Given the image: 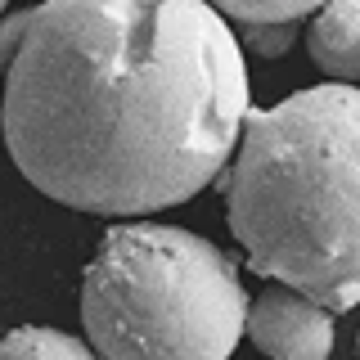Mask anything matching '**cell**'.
Returning a JSON list of instances; mask_svg holds the SVG:
<instances>
[{
	"label": "cell",
	"instance_id": "obj_10",
	"mask_svg": "<svg viewBox=\"0 0 360 360\" xmlns=\"http://www.w3.org/2000/svg\"><path fill=\"white\" fill-rule=\"evenodd\" d=\"M5 5H9V0H0V14H5Z\"/></svg>",
	"mask_w": 360,
	"mask_h": 360
},
{
	"label": "cell",
	"instance_id": "obj_5",
	"mask_svg": "<svg viewBox=\"0 0 360 360\" xmlns=\"http://www.w3.org/2000/svg\"><path fill=\"white\" fill-rule=\"evenodd\" d=\"M307 27V50L311 59L338 82L360 77V0H324L320 9H311Z\"/></svg>",
	"mask_w": 360,
	"mask_h": 360
},
{
	"label": "cell",
	"instance_id": "obj_7",
	"mask_svg": "<svg viewBox=\"0 0 360 360\" xmlns=\"http://www.w3.org/2000/svg\"><path fill=\"white\" fill-rule=\"evenodd\" d=\"M217 14H230L239 22H297L324 0H207Z\"/></svg>",
	"mask_w": 360,
	"mask_h": 360
},
{
	"label": "cell",
	"instance_id": "obj_2",
	"mask_svg": "<svg viewBox=\"0 0 360 360\" xmlns=\"http://www.w3.org/2000/svg\"><path fill=\"white\" fill-rule=\"evenodd\" d=\"M225 189L230 234L257 275L333 315L360 297V90L324 82L248 108Z\"/></svg>",
	"mask_w": 360,
	"mask_h": 360
},
{
	"label": "cell",
	"instance_id": "obj_6",
	"mask_svg": "<svg viewBox=\"0 0 360 360\" xmlns=\"http://www.w3.org/2000/svg\"><path fill=\"white\" fill-rule=\"evenodd\" d=\"M0 360H99L95 347L63 329H41V324H22V329L0 338Z\"/></svg>",
	"mask_w": 360,
	"mask_h": 360
},
{
	"label": "cell",
	"instance_id": "obj_8",
	"mask_svg": "<svg viewBox=\"0 0 360 360\" xmlns=\"http://www.w3.org/2000/svg\"><path fill=\"white\" fill-rule=\"evenodd\" d=\"M248 41H252L257 54L275 59L292 45V22H248Z\"/></svg>",
	"mask_w": 360,
	"mask_h": 360
},
{
	"label": "cell",
	"instance_id": "obj_9",
	"mask_svg": "<svg viewBox=\"0 0 360 360\" xmlns=\"http://www.w3.org/2000/svg\"><path fill=\"white\" fill-rule=\"evenodd\" d=\"M22 27H27V9L14 14L9 22H0V72H5L9 59H14V50H18V41H22Z\"/></svg>",
	"mask_w": 360,
	"mask_h": 360
},
{
	"label": "cell",
	"instance_id": "obj_1",
	"mask_svg": "<svg viewBox=\"0 0 360 360\" xmlns=\"http://www.w3.org/2000/svg\"><path fill=\"white\" fill-rule=\"evenodd\" d=\"M243 112L239 37L207 0H45L5 68L0 135L54 202L144 217L225 172Z\"/></svg>",
	"mask_w": 360,
	"mask_h": 360
},
{
	"label": "cell",
	"instance_id": "obj_4",
	"mask_svg": "<svg viewBox=\"0 0 360 360\" xmlns=\"http://www.w3.org/2000/svg\"><path fill=\"white\" fill-rule=\"evenodd\" d=\"M243 333L270 360H329L333 352V311L307 292L275 284L248 307Z\"/></svg>",
	"mask_w": 360,
	"mask_h": 360
},
{
	"label": "cell",
	"instance_id": "obj_3",
	"mask_svg": "<svg viewBox=\"0 0 360 360\" xmlns=\"http://www.w3.org/2000/svg\"><path fill=\"white\" fill-rule=\"evenodd\" d=\"M243 315L234 262L180 225H112L82 275V324L99 360H230Z\"/></svg>",
	"mask_w": 360,
	"mask_h": 360
}]
</instances>
